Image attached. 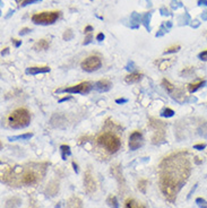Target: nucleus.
Segmentation results:
<instances>
[{"instance_id":"nucleus-1","label":"nucleus","mask_w":207,"mask_h":208,"mask_svg":"<svg viewBox=\"0 0 207 208\" xmlns=\"http://www.w3.org/2000/svg\"><path fill=\"white\" fill-rule=\"evenodd\" d=\"M189 163L186 157H169L163 161L160 175V189L164 197L170 202H174L189 175Z\"/></svg>"},{"instance_id":"nucleus-2","label":"nucleus","mask_w":207,"mask_h":208,"mask_svg":"<svg viewBox=\"0 0 207 208\" xmlns=\"http://www.w3.org/2000/svg\"><path fill=\"white\" fill-rule=\"evenodd\" d=\"M31 121V114L28 112V110L24 109V108H19L16 109L15 111L10 113L8 117V125L9 127L14 129H20L25 128L30 125Z\"/></svg>"},{"instance_id":"nucleus-3","label":"nucleus","mask_w":207,"mask_h":208,"mask_svg":"<svg viewBox=\"0 0 207 208\" xmlns=\"http://www.w3.org/2000/svg\"><path fill=\"white\" fill-rule=\"evenodd\" d=\"M97 144L100 146H102L103 148L109 153H117L120 149L121 146V142L120 139L113 134L110 132H103L97 137Z\"/></svg>"},{"instance_id":"nucleus-4","label":"nucleus","mask_w":207,"mask_h":208,"mask_svg":"<svg viewBox=\"0 0 207 208\" xmlns=\"http://www.w3.org/2000/svg\"><path fill=\"white\" fill-rule=\"evenodd\" d=\"M60 16L59 11H43L34 14L32 16V22L37 25H50L56 22Z\"/></svg>"},{"instance_id":"nucleus-5","label":"nucleus","mask_w":207,"mask_h":208,"mask_svg":"<svg viewBox=\"0 0 207 208\" xmlns=\"http://www.w3.org/2000/svg\"><path fill=\"white\" fill-rule=\"evenodd\" d=\"M101 66H102V60L99 56H89L80 63L82 69L87 71V73L96 71L101 68Z\"/></svg>"},{"instance_id":"nucleus-6","label":"nucleus","mask_w":207,"mask_h":208,"mask_svg":"<svg viewBox=\"0 0 207 208\" xmlns=\"http://www.w3.org/2000/svg\"><path fill=\"white\" fill-rule=\"evenodd\" d=\"M92 89V84L88 82H83V83L78 84L75 86H70V87H66L63 89H58L57 93L63 92V93H78V94H87Z\"/></svg>"},{"instance_id":"nucleus-7","label":"nucleus","mask_w":207,"mask_h":208,"mask_svg":"<svg viewBox=\"0 0 207 208\" xmlns=\"http://www.w3.org/2000/svg\"><path fill=\"white\" fill-rule=\"evenodd\" d=\"M144 144L143 135L139 131H134L129 137V148L132 151H136L139 147H141Z\"/></svg>"},{"instance_id":"nucleus-8","label":"nucleus","mask_w":207,"mask_h":208,"mask_svg":"<svg viewBox=\"0 0 207 208\" xmlns=\"http://www.w3.org/2000/svg\"><path fill=\"white\" fill-rule=\"evenodd\" d=\"M84 189L88 195H92L93 192L96 190V183L95 180L93 178L91 171H87L84 175Z\"/></svg>"},{"instance_id":"nucleus-9","label":"nucleus","mask_w":207,"mask_h":208,"mask_svg":"<svg viewBox=\"0 0 207 208\" xmlns=\"http://www.w3.org/2000/svg\"><path fill=\"white\" fill-rule=\"evenodd\" d=\"M37 179H39V176H37V174H36L34 171H26L22 175L20 181H22L23 185H34V183H36V182H37Z\"/></svg>"},{"instance_id":"nucleus-10","label":"nucleus","mask_w":207,"mask_h":208,"mask_svg":"<svg viewBox=\"0 0 207 208\" xmlns=\"http://www.w3.org/2000/svg\"><path fill=\"white\" fill-rule=\"evenodd\" d=\"M50 71V67L43 66V67H28L25 73L27 75H37V74H45Z\"/></svg>"},{"instance_id":"nucleus-11","label":"nucleus","mask_w":207,"mask_h":208,"mask_svg":"<svg viewBox=\"0 0 207 208\" xmlns=\"http://www.w3.org/2000/svg\"><path fill=\"white\" fill-rule=\"evenodd\" d=\"M111 86H112V84L110 80L101 79V80H99V82H96L94 87H95L97 91H100V92H108V91H110Z\"/></svg>"},{"instance_id":"nucleus-12","label":"nucleus","mask_w":207,"mask_h":208,"mask_svg":"<svg viewBox=\"0 0 207 208\" xmlns=\"http://www.w3.org/2000/svg\"><path fill=\"white\" fill-rule=\"evenodd\" d=\"M125 208H146V206L141 202H136L135 199L128 198L125 202Z\"/></svg>"},{"instance_id":"nucleus-13","label":"nucleus","mask_w":207,"mask_h":208,"mask_svg":"<svg viewBox=\"0 0 207 208\" xmlns=\"http://www.w3.org/2000/svg\"><path fill=\"white\" fill-rule=\"evenodd\" d=\"M140 23H141V18L140 16H139V14L134 11V13L132 14V17H130V27H132V28H138Z\"/></svg>"},{"instance_id":"nucleus-14","label":"nucleus","mask_w":207,"mask_h":208,"mask_svg":"<svg viewBox=\"0 0 207 208\" xmlns=\"http://www.w3.org/2000/svg\"><path fill=\"white\" fill-rule=\"evenodd\" d=\"M141 77H143V75H141V74L132 73V74H129L128 76H126L125 80H126V83L134 84V83H137V82H139V80L141 79Z\"/></svg>"},{"instance_id":"nucleus-15","label":"nucleus","mask_w":207,"mask_h":208,"mask_svg":"<svg viewBox=\"0 0 207 208\" xmlns=\"http://www.w3.org/2000/svg\"><path fill=\"white\" fill-rule=\"evenodd\" d=\"M67 208H83L82 200L78 197H72L69 199L68 204H67Z\"/></svg>"},{"instance_id":"nucleus-16","label":"nucleus","mask_w":207,"mask_h":208,"mask_svg":"<svg viewBox=\"0 0 207 208\" xmlns=\"http://www.w3.org/2000/svg\"><path fill=\"white\" fill-rule=\"evenodd\" d=\"M50 46V42L48 40H40L34 44V49L36 51H42V50H46Z\"/></svg>"},{"instance_id":"nucleus-17","label":"nucleus","mask_w":207,"mask_h":208,"mask_svg":"<svg viewBox=\"0 0 207 208\" xmlns=\"http://www.w3.org/2000/svg\"><path fill=\"white\" fill-rule=\"evenodd\" d=\"M111 173L113 175H115V179L118 180V182L120 183V185H125V180H123V178H122V173L121 171H120V168H119V166H113V168H111Z\"/></svg>"},{"instance_id":"nucleus-18","label":"nucleus","mask_w":207,"mask_h":208,"mask_svg":"<svg viewBox=\"0 0 207 208\" xmlns=\"http://www.w3.org/2000/svg\"><path fill=\"white\" fill-rule=\"evenodd\" d=\"M60 152H61V157H63V159H67V156H69L70 154H71L70 147L67 145L60 146Z\"/></svg>"},{"instance_id":"nucleus-19","label":"nucleus","mask_w":207,"mask_h":208,"mask_svg":"<svg viewBox=\"0 0 207 208\" xmlns=\"http://www.w3.org/2000/svg\"><path fill=\"white\" fill-rule=\"evenodd\" d=\"M203 85H205V82L204 80H201V82H198V83L189 84V85H188V89H189V92L194 93V92H196L198 88H201Z\"/></svg>"},{"instance_id":"nucleus-20","label":"nucleus","mask_w":207,"mask_h":208,"mask_svg":"<svg viewBox=\"0 0 207 208\" xmlns=\"http://www.w3.org/2000/svg\"><path fill=\"white\" fill-rule=\"evenodd\" d=\"M106 202H108V205L110 207H113V208H119V202L115 198V196H112L110 195L106 199Z\"/></svg>"},{"instance_id":"nucleus-21","label":"nucleus","mask_w":207,"mask_h":208,"mask_svg":"<svg viewBox=\"0 0 207 208\" xmlns=\"http://www.w3.org/2000/svg\"><path fill=\"white\" fill-rule=\"evenodd\" d=\"M149 20H151V13L144 14V16L141 17V23L144 24V26L146 27V30H151L149 28Z\"/></svg>"},{"instance_id":"nucleus-22","label":"nucleus","mask_w":207,"mask_h":208,"mask_svg":"<svg viewBox=\"0 0 207 208\" xmlns=\"http://www.w3.org/2000/svg\"><path fill=\"white\" fill-rule=\"evenodd\" d=\"M162 86L164 87L166 92H169V93H173V91H174V86L172 85V84L170 83L169 80H166V79H163V80H162Z\"/></svg>"},{"instance_id":"nucleus-23","label":"nucleus","mask_w":207,"mask_h":208,"mask_svg":"<svg viewBox=\"0 0 207 208\" xmlns=\"http://www.w3.org/2000/svg\"><path fill=\"white\" fill-rule=\"evenodd\" d=\"M33 137V134L32 132H28V134H24V135H19V136H14V137H9V140H17V139H30Z\"/></svg>"},{"instance_id":"nucleus-24","label":"nucleus","mask_w":207,"mask_h":208,"mask_svg":"<svg viewBox=\"0 0 207 208\" xmlns=\"http://www.w3.org/2000/svg\"><path fill=\"white\" fill-rule=\"evenodd\" d=\"M72 36H74V33H72V31L70 30V28H68V30L63 33V40L65 41H69V40H71Z\"/></svg>"},{"instance_id":"nucleus-25","label":"nucleus","mask_w":207,"mask_h":208,"mask_svg":"<svg viewBox=\"0 0 207 208\" xmlns=\"http://www.w3.org/2000/svg\"><path fill=\"white\" fill-rule=\"evenodd\" d=\"M180 50V45H172V46H170V48H168V49L165 50L164 51V53L166 54V53H174V52H178Z\"/></svg>"},{"instance_id":"nucleus-26","label":"nucleus","mask_w":207,"mask_h":208,"mask_svg":"<svg viewBox=\"0 0 207 208\" xmlns=\"http://www.w3.org/2000/svg\"><path fill=\"white\" fill-rule=\"evenodd\" d=\"M196 204L199 208H207V202L203 198H197L196 199Z\"/></svg>"},{"instance_id":"nucleus-27","label":"nucleus","mask_w":207,"mask_h":208,"mask_svg":"<svg viewBox=\"0 0 207 208\" xmlns=\"http://www.w3.org/2000/svg\"><path fill=\"white\" fill-rule=\"evenodd\" d=\"M146 185H147L146 180H140V181L138 182V189L143 192H146Z\"/></svg>"},{"instance_id":"nucleus-28","label":"nucleus","mask_w":207,"mask_h":208,"mask_svg":"<svg viewBox=\"0 0 207 208\" xmlns=\"http://www.w3.org/2000/svg\"><path fill=\"white\" fill-rule=\"evenodd\" d=\"M174 114V111L172 109H169V108H166V109L162 112V116L163 117H166V118H170V117H173Z\"/></svg>"},{"instance_id":"nucleus-29","label":"nucleus","mask_w":207,"mask_h":208,"mask_svg":"<svg viewBox=\"0 0 207 208\" xmlns=\"http://www.w3.org/2000/svg\"><path fill=\"white\" fill-rule=\"evenodd\" d=\"M171 65V61H166V60H163L162 63H160V69L161 70H165L169 66Z\"/></svg>"},{"instance_id":"nucleus-30","label":"nucleus","mask_w":207,"mask_h":208,"mask_svg":"<svg viewBox=\"0 0 207 208\" xmlns=\"http://www.w3.org/2000/svg\"><path fill=\"white\" fill-rule=\"evenodd\" d=\"M166 33V27L164 26V25H162L161 28H160V31H158V33L156 34V36H162V35H164V34Z\"/></svg>"},{"instance_id":"nucleus-31","label":"nucleus","mask_w":207,"mask_h":208,"mask_svg":"<svg viewBox=\"0 0 207 208\" xmlns=\"http://www.w3.org/2000/svg\"><path fill=\"white\" fill-rule=\"evenodd\" d=\"M37 1H42V0H25L20 6L22 7H25L27 6V5H31V3H34V2H37Z\"/></svg>"},{"instance_id":"nucleus-32","label":"nucleus","mask_w":207,"mask_h":208,"mask_svg":"<svg viewBox=\"0 0 207 208\" xmlns=\"http://www.w3.org/2000/svg\"><path fill=\"white\" fill-rule=\"evenodd\" d=\"M93 39V35L91 33H88V35L85 37V40H84V42H83V44L84 45H86V44H88V43H91V41H92Z\"/></svg>"},{"instance_id":"nucleus-33","label":"nucleus","mask_w":207,"mask_h":208,"mask_svg":"<svg viewBox=\"0 0 207 208\" xmlns=\"http://www.w3.org/2000/svg\"><path fill=\"white\" fill-rule=\"evenodd\" d=\"M199 59L201 60H204V61H206L207 60V50H205V51H203L201 53H199Z\"/></svg>"},{"instance_id":"nucleus-34","label":"nucleus","mask_w":207,"mask_h":208,"mask_svg":"<svg viewBox=\"0 0 207 208\" xmlns=\"http://www.w3.org/2000/svg\"><path fill=\"white\" fill-rule=\"evenodd\" d=\"M206 147V145L205 144H198V145H195L194 148L195 149H198V151H203V149Z\"/></svg>"},{"instance_id":"nucleus-35","label":"nucleus","mask_w":207,"mask_h":208,"mask_svg":"<svg viewBox=\"0 0 207 208\" xmlns=\"http://www.w3.org/2000/svg\"><path fill=\"white\" fill-rule=\"evenodd\" d=\"M31 28H27V27H25V28H23V30H20L19 32V35H25V34H27L28 32H31Z\"/></svg>"},{"instance_id":"nucleus-36","label":"nucleus","mask_w":207,"mask_h":208,"mask_svg":"<svg viewBox=\"0 0 207 208\" xmlns=\"http://www.w3.org/2000/svg\"><path fill=\"white\" fill-rule=\"evenodd\" d=\"M96 40L97 41H103L104 40V34L103 33H99L96 35Z\"/></svg>"},{"instance_id":"nucleus-37","label":"nucleus","mask_w":207,"mask_h":208,"mask_svg":"<svg viewBox=\"0 0 207 208\" xmlns=\"http://www.w3.org/2000/svg\"><path fill=\"white\" fill-rule=\"evenodd\" d=\"M128 102V100H126V99H118V100H115V103H118V104H121V103H127Z\"/></svg>"},{"instance_id":"nucleus-38","label":"nucleus","mask_w":207,"mask_h":208,"mask_svg":"<svg viewBox=\"0 0 207 208\" xmlns=\"http://www.w3.org/2000/svg\"><path fill=\"white\" fill-rule=\"evenodd\" d=\"M92 31H93V27L91 26V25H88V26H86V27H85V30H84V32H85V33H91Z\"/></svg>"},{"instance_id":"nucleus-39","label":"nucleus","mask_w":207,"mask_h":208,"mask_svg":"<svg viewBox=\"0 0 207 208\" xmlns=\"http://www.w3.org/2000/svg\"><path fill=\"white\" fill-rule=\"evenodd\" d=\"M198 5H199V6H207V0H199V1H198Z\"/></svg>"},{"instance_id":"nucleus-40","label":"nucleus","mask_w":207,"mask_h":208,"mask_svg":"<svg viewBox=\"0 0 207 208\" xmlns=\"http://www.w3.org/2000/svg\"><path fill=\"white\" fill-rule=\"evenodd\" d=\"M72 168H74V171H75L76 173H78V166H77V164H76L75 162H72Z\"/></svg>"},{"instance_id":"nucleus-41","label":"nucleus","mask_w":207,"mask_h":208,"mask_svg":"<svg viewBox=\"0 0 207 208\" xmlns=\"http://www.w3.org/2000/svg\"><path fill=\"white\" fill-rule=\"evenodd\" d=\"M70 99H71V96H67V97H63V99H60V100H59V103L65 102V101H67V100H70Z\"/></svg>"},{"instance_id":"nucleus-42","label":"nucleus","mask_w":207,"mask_h":208,"mask_svg":"<svg viewBox=\"0 0 207 208\" xmlns=\"http://www.w3.org/2000/svg\"><path fill=\"white\" fill-rule=\"evenodd\" d=\"M161 13H162V15H169L168 9H165V8H161Z\"/></svg>"},{"instance_id":"nucleus-43","label":"nucleus","mask_w":207,"mask_h":208,"mask_svg":"<svg viewBox=\"0 0 207 208\" xmlns=\"http://www.w3.org/2000/svg\"><path fill=\"white\" fill-rule=\"evenodd\" d=\"M201 18L204 20H207V11H204V13L201 14Z\"/></svg>"},{"instance_id":"nucleus-44","label":"nucleus","mask_w":207,"mask_h":208,"mask_svg":"<svg viewBox=\"0 0 207 208\" xmlns=\"http://www.w3.org/2000/svg\"><path fill=\"white\" fill-rule=\"evenodd\" d=\"M14 42H15V45L17 46V48H18V46L20 45V44H22V41H18V40H13Z\"/></svg>"},{"instance_id":"nucleus-45","label":"nucleus","mask_w":207,"mask_h":208,"mask_svg":"<svg viewBox=\"0 0 207 208\" xmlns=\"http://www.w3.org/2000/svg\"><path fill=\"white\" fill-rule=\"evenodd\" d=\"M194 23H195V24H191V26H192V27H194V26H195V27H197L198 25H199V23H198V20H194Z\"/></svg>"},{"instance_id":"nucleus-46","label":"nucleus","mask_w":207,"mask_h":208,"mask_svg":"<svg viewBox=\"0 0 207 208\" xmlns=\"http://www.w3.org/2000/svg\"><path fill=\"white\" fill-rule=\"evenodd\" d=\"M8 50H9V49H8V48H6V49H5V51H3V50H2V52H1V54H2V56H3V54H7V53H8Z\"/></svg>"},{"instance_id":"nucleus-47","label":"nucleus","mask_w":207,"mask_h":208,"mask_svg":"<svg viewBox=\"0 0 207 208\" xmlns=\"http://www.w3.org/2000/svg\"><path fill=\"white\" fill-rule=\"evenodd\" d=\"M15 1H16V2H18V3H20V5H22V3H23L24 1H25V0H15Z\"/></svg>"}]
</instances>
